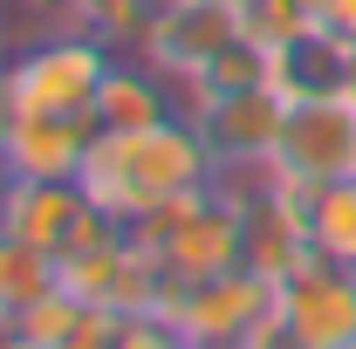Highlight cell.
Instances as JSON below:
<instances>
[{
	"label": "cell",
	"instance_id": "6da1fadb",
	"mask_svg": "<svg viewBox=\"0 0 356 349\" xmlns=\"http://www.w3.org/2000/svg\"><path fill=\"white\" fill-rule=\"evenodd\" d=\"M220 178L206 137L192 131V117L178 110L172 124H151V131H96L83 165V192L124 226H144L151 213H165L178 199L206 192Z\"/></svg>",
	"mask_w": 356,
	"mask_h": 349
},
{
	"label": "cell",
	"instance_id": "7a4b0ae2",
	"mask_svg": "<svg viewBox=\"0 0 356 349\" xmlns=\"http://www.w3.org/2000/svg\"><path fill=\"white\" fill-rule=\"evenodd\" d=\"M137 240L158 254V274L165 288H192V281H213V274H233L240 267V192L213 178L206 192L178 199L165 213H151L144 226H131Z\"/></svg>",
	"mask_w": 356,
	"mask_h": 349
},
{
	"label": "cell",
	"instance_id": "3957f363",
	"mask_svg": "<svg viewBox=\"0 0 356 349\" xmlns=\"http://www.w3.org/2000/svg\"><path fill=\"white\" fill-rule=\"evenodd\" d=\"M117 48H103L83 28H42V35H21L7 48V117L14 110H55V117H76L96 103V89L110 76Z\"/></svg>",
	"mask_w": 356,
	"mask_h": 349
},
{
	"label": "cell",
	"instance_id": "277c9868",
	"mask_svg": "<svg viewBox=\"0 0 356 349\" xmlns=\"http://www.w3.org/2000/svg\"><path fill=\"white\" fill-rule=\"evenodd\" d=\"M0 233L35 240L55 261H69V254H89V247L117 240L124 219L103 213L83 192V178H0Z\"/></svg>",
	"mask_w": 356,
	"mask_h": 349
},
{
	"label": "cell",
	"instance_id": "5b68a950",
	"mask_svg": "<svg viewBox=\"0 0 356 349\" xmlns=\"http://www.w3.org/2000/svg\"><path fill=\"white\" fill-rule=\"evenodd\" d=\"M267 308H274V281H261L254 267H233L192 288H165L158 315L185 336V349H240L267 322Z\"/></svg>",
	"mask_w": 356,
	"mask_h": 349
},
{
	"label": "cell",
	"instance_id": "8992f818",
	"mask_svg": "<svg viewBox=\"0 0 356 349\" xmlns=\"http://www.w3.org/2000/svg\"><path fill=\"white\" fill-rule=\"evenodd\" d=\"M267 178L288 192H315L356 178V103L350 96H322V103H288L281 144L267 158Z\"/></svg>",
	"mask_w": 356,
	"mask_h": 349
},
{
	"label": "cell",
	"instance_id": "52a82bcc",
	"mask_svg": "<svg viewBox=\"0 0 356 349\" xmlns=\"http://www.w3.org/2000/svg\"><path fill=\"white\" fill-rule=\"evenodd\" d=\"M233 42H240V0H165L131 55L151 62L165 83L192 89Z\"/></svg>",
	"mask_w": 356,
	"mask_h": 349
},
{
	"label": "cell",
	"instance_id": "ba28073f",
	"mask_svg": "<svg viewBox=\"0 0 356 349\" xmlns=\"http://www.w3.org/2000/svg\"><path fill=\"white\" fill-rule=\"evenodd\" d=\"M185 117L206 137L220 172H267L281 124H288V96L274 83H254V89H226V96H192Z\"/></svg>",
	"mask_w": 356,
	"mask_h": 349
},
{
	"label": "cell",
	"instance_id": "9c48e42d",
	"mask_svg": "<svg viewBox=\"0 0 356 349\" xmlns=\"http://www.w3.org/2000/svg\"><path fill=\"white\" fill-rule=\"evenodd\" d=\"M62 295H76L83 308H103V315H158L165 274H158V254L124 226L117 240L62 261Z\"/></svg>",
	"mask_w": 356,
	"mask_h": 349
},
{
	"label": "cell",
	"instance_id": "30bf717a",
	"mask_svg": "<svg viewBox=\"0 0 356 349\" xmlns=\"http://www.w3.org/2000/svg\"><path fill=\"white\" fill-rule=\"evenodd\" d=\"M274 315L309 349H356V267L309 254L274 281Z\"/></svg>",
	"mask_w": 356,
	"mask_h": 349
},
{
	"label": "cell",
	"instance_id": "8fae6325",
	"mask_svg": "<svg viewBox=\"0 0 356 349\" xmlns=\"http://www.w3.org/2000/svg\"><path fill=\"white\" fill-rule=\"evenodd\" d=\"M96 117H55V110H14L0 131V178H83Z\"/></svg>",
	"mask_w": 356,
	"mask_h": 349
},
{
	"label": "cell",
	"instance_id": "7c38bea8",
	"mask_svg": "<svg viewBox=\"0 0 356 349\" xmlns=\"http://www.w3.org/2000/svg\"><path fill=\"white\" fill-rule=\"evenodd\" d=\"M178 110H185V89L165 83L137 55H117L110 76H103V89H96V103H89L96 131H151V124H172Z\"/></svg>",
	"mask_w": 356,
	"mask_h": 349
},
{
	"label": "cell",
	"instance_id": "4fadbf2b",
	"mask_svg": "<svg viewBox=\"0 0 356 349\" xmlns=\"http://www.w3.org/2000/svg\"><path fill=\"white\" fill-rule=\"evenodd\" d=\"M350 69H356V48L343 35H329L315 21L302 42H288L274 55V89L288 103H322V96H350Z\"/></svg>",
	"mask_w": 356,
	"mask_h": 349
},
{
	"label": "cell",
	"instance_id": "5bb4252c",
	"mask_svg": "<svg viewBox=\"0 0 356 349\" xmlns=\"http://www.w3.org/2000/svg\"><path fill=\"white\" fill-rule=\"evenodd\" d=\"M62 295V261L35 247V240H14V233H0V315L7 322H21L28 308H42Z\"/></svg>",
	"mask_w": 356,
	"mask_h": 349
},
{
	"label": "cell",
	"instance_id": "9a60e30c",
	"mask_svg": "<svg viewBox=\"0 0 356 349\" xmlns=\"http://www.w3.org/2000/svg\"><path fill=\"white\" fill-rule=\"evenodd\" d=\"M302 213H309L315 254H329V261L356 267V178H336V185L302 192Z\"/></svg>",
	"mask_w": 356,
	"mask_h": 349
},
{
	"label": "cell",
	"instance_id": "2e32d148",
	"mask_svg": "<svg viewBox=\"0 0 356 349\" xmlns=\"http://www.w3.org/2000/svg\"><path fill=\"white\" fill-rule=\"evenodd\" d=\"M315 21V0H240V35L254 48H267V55H281L288 42H302Z\"/></svg>",
	"mask_w": 356,
	"mask_h": 349
},
{
	"label": "cell",
	"instance_id": "e0dca14e",
	"mask_svg": "<svg viewBox=\"0 0 356 349\" xmlns=\"http://www.w3.org/2000/svg\"><path fill=\"white\" fill-rule=\"evenodd\" d=\"M158 7H165V0H83V7H76V28L96 35L103 48H117V55H131Z\"/></svg>",
	"mask_w": 356,
	"mask_h": 349
},
{
	"label": "cell",
	"instance_id": "ac0fdd59",
	"mask_svg": "<svg viewBox=\"0 0 356 349\" xmlns=\"http://www.w3.org/2000/svg\"><path fill=\"white\" fill-rule=\"evenodd\" d=\"M117 349H185L165 315H124V329H117Z\"/></svg>",
	"mask_w": 356,
	"mask_h": 349
},
{
	"label": "cell",
	"instance_id": "d6986e66",
	"mask_svg": "<svg viewBox=\"0 0 356 349\" xmlns=\"http://www.w3.org/2000/svg\"><path fill=\"white\" fill-rule=\"evenodd\" d=\"M315 14H322V28H329V35H343V42L356 48V0H322Z\"/></svg>",
	"mask_w": 356,
	"mask_h": 349
},
{
	"label": "cell",
	"instance_id": "ffe728a7",
	"mask_svg": "<svg viewBox=\"0 0 356 349\" xmlns=\"http://www.w3.org/2000/svg\"><path fill=\"white\" fill-rule=\"evenodd\" d=\"M28 7L42 14V28H76V7H83V0H28ZM42 28H35V35H42Z\"/></svg>",
	"mask_w": 356,
	"mask_h": 349
},
{
	"label": "cell",
	"instance_id": "44dd1931",
	"mask_svg": "<svg viewBox=\"0 0 356 349\" xmlns=\"http://www.w3.org/2000/svg\"><path fill=\"white\" fill-rule=\"evenodd\" d=\"M0 131H7V55H0Z\"/></svg>",
	"mask_w": 356,
	"mask_h": 349
},
{
	"label": "cell",
	"instance_id": "7402d4cb",
	"mask_svg": "<svg viewBox=\"0 0 356 349\" xmlns=\"http://www.w3.org/2000/svg\"><path fill=\"white\" fill-rule=\"evenodd\" d=\"M0 55H7V14H0Z\"/></svg>",
	"mask_w": 356,
	"mask_h": 349
},
{
	"label": "cell",
	"instance_id": "603a6c76",
	"mask_svg": "<svg viewBox=\"0 0 356 349\" xmlns=\"http://www.w3.org/2000/svg\"><path fill=\"white\" fill-rule=\"evenodd\" d=\"M315 7H322V0H315Z\"/></svg>",
	"mask_w": 356,
	"mask_h": 349
},
{
	"label": "cell",
	"instance_id": "cb8c5ba5",
	"mask_svg": "<svg viewBox=\"0 0 356 349\" xmlns=\"http://www.w3.org/2000/svg\"><path fill=\"white\" fill-rule=\"evenodd\" d=\"M240 349H247V343H240Z\"/></svg>",
	"mask_w": 356,
	"mask_h": 349
}]
</instances>
